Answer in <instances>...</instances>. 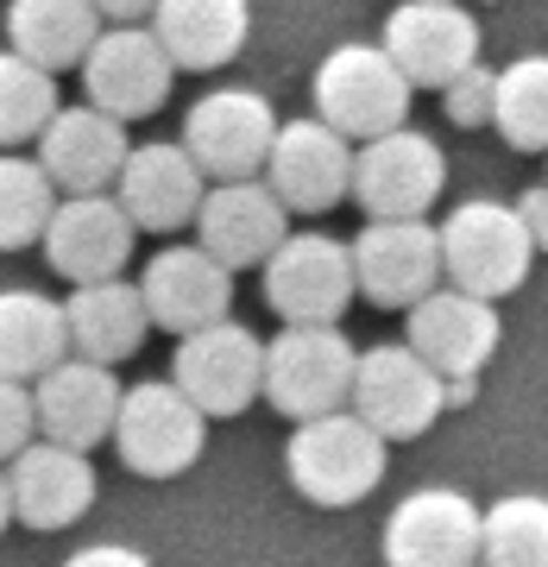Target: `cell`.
I'll return each instance as SVG.
<instances>
[{
	"mask_svg": "<svg viewBox=\"0 0 548 567\" xmlns=\"http://www.w3.org/2000/svg\"><path fill=\"white\" fill-rule=\"evenodd\" d=\"M13 524V492H7V473H0V529Z\"/></svg>",
	"mask_w": 548,
	"mask_h": 567,
	"instance_id": "obj_37",
	"label": "cell"
},
{
	"mask_svg": "<svg viewBox=\"0 0 548 567\" xmlns=\"http://www.w3.org/2000/svg\"><path fill=\"white\" fill-rule=\"evenodd\" d=\"M517 215H524V227H529V240H536V252H548V183L524 189V203H517Z\"/></svg>",
	"mask_w": 548,
	"mask_h": 567,
	"instance_id": "obj_35",
	"label": "cell"
},
{
	"mask_svg": "<svg viewBox=\"0 0 548 567\" xmlns=\"http://www.w3.org/2000/svg\"><path fill=\"white\" fill-rule=\"evenodd\" d=\"M121 379L114 365H95V360H70L51 365L39 385H32V404H39V435L44 442H63L89 454L95 442H114V423H121Z\"/></svg>",
	"mask_w": 548,
	"mask_h": 567,
	"instance_id": "obj_21",
	"label": "cell"
},
{
	"mask_svg": "<svg viewBox=\"0 0 548 567\" xmlns=\"http://www.w3.org/2000/svg\"><path fill=\"white\" fill-rule=\"evenodd\" d=\"M114 447H121V461L139 480H177V473H189L203 461L208 416L170 379H145V385H126V398H121Z\"/></svg>",
	"mask_w": 548,
	"mask_h": 567,
	"instance_id": "obj_8",
	"label": "cell"
},
{
	"mask_svg": "<svg viewBox=\"0 0 548 567\" xmlns=\"http://www.w3.org/2000/svg\"><path fill=\"white\" fill-rule=\"evenodd\" d=\"M353 297H360L353 246L334 234H290L265 259V303L285 328H334Z\"/></svg>",
	"mask_w": 548,
	"mask_h": 567,
	"instance_id": "obj_5",
	"label": "cell"
},
{
	"mask_svg": "<svg viewBox=\"0 0 548 567\" xmlns=\"http://www.w3.org/2000/svg\"><path fill=\"white\" fill-rule=\"evenodd\" d=\"M177 82V63L164 58V44L152 25H107L95 51L82 58V89L89 107H102L114 121H145L158 114L164 95Z\"/></svg>",
	"mask_w": 548,
	"mask_h": 567,
	"instance_id": "obj_13",
	"label": "cell"
},
{
	"mask_svg": "<svg viewBox=\"0 0 548 567\" xmlns=\"http://www.w3.org/2000/svg\"><path fill=\"white\" fill-rule=\"evenodd\" d=\"M70 360L63 303L44 290H0V379H44Z\"/></svg>",
	"mask_w": 548,
	"mask_h": 567,
	"instance_id": "obj_27",
	"label": "cell"
},
{
	"mask_svg": "<svg viewBox=\"0 0 548 567\" xmlns=\"http://www.w3.org/2000/svg\"><path fill=\"white\" fill-rule=\"evenodd\" d=\"M58 76L25 63L20 51H0V152L39 145L44 126L58 121Z\"/></svg>",
	"mask_w": 548,
	"mask_h": 567,
	"instance_id": "obj_30",
	"label": "cell"
},
{
	"mask_svg": "<svg viewBox=\"0 0 548 567\" xmlns=\"http://www.w3.org/2000/svg\"><path fill=\"white\" fill-rule=\"evenodd\" d=\"M107 25L102 13L89 7V0H13L7 7V51H20L25 63H39V70H70L95 51Z\"/></svg>",
	"mask_w": 548,
	"mask_h": 567,
	"instance_id": "obj_26",
	"label": "cell"
},
{
	"mask_svg": "<svg viewBox=\"0 0 548 567\" xmlns=\"http://www.w3.org/2000/svg\"><path fill=\"white\" fill-rule=\"evenodd\" d=\"M63 567H152V555H139V548H126V543H89Z\"/></svg>",
	"mask_w": 548,
	"mask_h": 567,
	"instance_id": "obj_34",
	"label": "cell"
},
{
	"mask_svg": "<svg viewBox=\"0 0 548 567\" xmlns=\"http://www.w3.org/2000/svg\"><path fill=\"white\" fill-rule=\"evenodd\" d=\"M492 102H498V70H486V63H473L461 82L442 89V107L454 126H492Z\"/></svg>",
	"mask_w": 548,
	"mask_h": 567,
	"instance_id": "obj_33",
	"label": "cell"
},
{
	"mask_svg": "<svg viewBox=\"0 0 548 567\" xmlns=\"http://www.w3.org/2000/svg\"><path fill=\"white\" fill-rule=\"evenodd\" d=\"M492 126H498V140L510 152H548V58L542 51H529V58L498 70Z\"/></svg>",
	"mask_w": 548,
	"mask_h": 567,
	"instance_id": "obj_29",
	"label": "cell"
},
{
	"mask_svg": "<svg viewBox=\"0 0 548 567\" xmlns=\"http://www.w3.org/2000/svg\"><path fill=\"white\" fill-rule=\"evenodd\" d=\"M32 442H39V404H32V385L0 379V461H20Z\"/></svg>",
	"mask_w": 548,
	"mask_h": 567,
	"instance_id": "obj_32",
	"label": "cell"
},
{
	"mask_svg": "<svg viewBox=\"0 0 548 567\" xmlns=\"http://www.w3.org/2000/svg\"><path fill=\"white\" fill-rule=\"evenodd\" d=\"M170 385L203 410L208 423L215 416H240L252 398H265V341L252 328H240L234 316L215 328H196L170 353Z\"/></svg>",
	"mask_w": 548,
	"mask_h": 567,
	"instance_id": "obj_10",
	"label": "cell"
},
{
	"mask_svg": "<svg viewBox=\"0 0 548 567\" xmlns=\"http://www.w3.org/2000/svg\"><path fill=\"white\" fill-rule=\"evenodd\" d=\"M353 416L372 423L385 442H416L442 423L447 410V379L416 353L410 341H385V347H365L360 372H353Z\"/></svg>",
	"mask_w": 548,
	"mask_h": 567,
	"instance_id": "obj_6",
	"label": "cell"
},
{
	"mask_svg": "<svg viewBox=\"0 0 548 567\" xmlns=\"http://www.w3.org/2000/svg\"><path fill=\"white\" fill-rule=\"evenodd\" d=\"M486 511L454 486H423L385 517V567H479Z\"/></svg>",
	"mask_w": 548,
	"mask_h": 567,
	"instance_id": "obj_12",
	"label": "cell"
},
{
	"mask_svg": "<svg viewBox=\"0 0 548 567\" xmlns=\"http://www.w3.org/2000/svg\"><path fill=\"white\" fill-rule=\"evenodd\" d=\"M498 334H505L498 303L467 297V290H454V284L428 290L423 303L410 309V322H404V341L442 372L447 385H473V379L486 372V360L498 353Z\"/></svg>",
	"mask_w": 548,
	"mask_h": 567,
	"instance_id": "obj_15",
	"label": "cell"
},
{
	"mask_svg": "<svg viewBox=\"0 0 548 567\" xmlns=\"http://www.w3.org/2000/svg\"><path fill=\"white\" fill-rule=\"evenodd\" d=\"M360 347L341 328H278L265 341V404L290 423H316L353 404Z\"/></svg>",
	"mask_w": 548,
	"mask_h": 567,
	"instance_id": "obj_4",
	"label": "cell"
},
{
	"mask_svg": "<svg viewBox=\"0 0 548 567\" xmlns=\"http://www.w3.org/2000/svg\"><path fill=\"white\" fill-rule=\"evenodd\" d=\"M353 278L360 297L379 309H416L428 290H442V234L428 221H365L353 234Z\"/></svg>",
	"mask_w": 548,
	"mask_h": 567,
	"instance_id": "obj_14",
	"label": "cell"
},
{
	"mask_svg": "<svg viewBox=\"0 0 548 567\" xmlns=\"http://www.w3.org/2000/svg\"><path fill=\"white\" fill-rule=\"evenodd\" d=\"M265 183H271V196L290 215H328L334 203L353 196V145L334 126H322L316 114L285 121L271 158H265Z\"/></svg>",
	"mask_w": 548,
	"mask_h": 567,
	"instance_id": "obj_16",
	"label": "cell"
},
{
	"mask_svg": "<svg viewBox=\"0 0 548 567\" xmlns=\"http://www.w3.org/2000/svg\"><path fill=\"white\" fill-rule=\"evenodd\" d=\"M7 492H13V517L25 529H70L95 505V466H89V454L39 435L20 461H7Z\"/></svg>",
	"mask_w": 548,
	"mask_h": 567,
	"instance_id": "obj_23",
	"label": "cell"
},
{
	"mask_svg": "<svg viewBox=\"0 0 548 567\" xmlns=\"http://www.w3.org/2000/svg\"><path fill=\"white\" fill-rule=\"evenodd\" d=\"M442 189H447V158L416 126L353 145V203L365 208V221H428Z\"/></svg>",
	"mask_w": 548,
	"mask_h": 567,
	"instance_id": "obj_7",
	"label": "cell"
},
{
	"mask_svg": "<svg viewBox=\"0 0 548 567\" xmlns=\"http://www.w3.org/2000/svg\"><path fill=\"white\" fill-rule=\"evenodd\" d=\"M89 7H95L107 25H139V20L158 13V0H89Z\"/></svg>",
	"mask_w": 548,
	"mask_h": 567,
	"instance_id": "obj_36",
	"label": "cell"
},
{
	"mask_svg": "<svg viewBox=\"0 0 548 567\" xmlns=\"http://www.w3.org/2000/svg\"><path fill=\"white\" fill-rule=\"evenodd\" d=\"M152 32L177 70H221L252 39V0H158Z\"/></svg>",
	"mask_w": 548,
	"mask_h": 567,
	"instance_id": "obj_25",
	"label": "cell"
},
{
	"mask_svg": "<svg viewBox=\"0 0 548 567\" xmlns=\"http://www.w3.org/2000/svg\"><path fill=\"white\" fill-rule=\"evenodd\" d=\"M208 196L203 164L183 152V140H145L126 152V171L114 183V203L126 208V221L145 234H177L196 227V208Z\"/></svg>",
	"mask_w": 548,
	"mask_h": 567,
	"instance_id": "obj_18",
	"label": "cell"
},
{
	"mask_svg": "<svg viewBox=\"0 0 548 567\" xmlns=\"http://www.w3.org/2000/svg\"><path fill=\"white\" fill-rule=\"evenodd\" d=\"M290 240V208L271 196L265 177H246V183H208L203 208H196V246L208 259H221L227 271H246L259 265Z\"/></svg>",
	"mask_w": 548,
	"mask_h": 567,
	"instance_id": "obj_17",
	"label": "cell"
},
{
	"mask_svg": "<svg viewBox=\"0 0 548 567\" xmlns=\"http://www.w3.org/2000/svg\"><path fill=\"white\" fill-rule=\"evenodd\" d=\"M385 58L410 89H447L479 63V20L461 0H404L385 20Z\"/></svg>",
	"mask_w": 548,
	"mask_h": 567,
	"instance_id": "obj_11",
	"label": "cell"
},
{
	"mask_svg": "<svg viewBox=\"0 0 548 567\" xmlns=\"http://www.w3.org/2000/svg\"><path fill=\"white\" fill-rule=\"evenodd\" d=\"M63 322H70V353H76V360L121 365L145 347L152 309H145L133 278H107V284H76V290L63 297Z\"/></svg>",
	"mask_w": 548,
	"mask_h": 567,
	"instance_id": "obj_24",
	"label": "cell"
},
{
	"mask_svg": "<svg viewBox=\"0 0 548 567\" xmlns=\"http://www.w3.org/2000/svg\"><path fill=\"white\" fill-rule=\"evenodd\" d=\"M139 297L152 309V328H170V334H196V328H215L227 322V309H234V271L221 259H208L203 246H164L152 252L139 278Z\"/></svg>",
	"mask_w": 548,
	"mask_h": 567,
	"instance_id": "obj_20",
	"label": "cell"
},
{
	"mask_svg": "<svg viewBox=\"0 0 548 567\" xmlns=\"http://www.w3.org/2000/svg\"><path fill=\"white\" fill-rule=\"evenodd\" d=\"M126 152H133L126 121H114V114H102L89 102L58 107V121L44 126V140H39L44 177L58 183L63 196H107L126 171Z\"/></svg>",
	"mask_w": 548,
	"mask_h": 567,
	"instance_id": "obj_22",
	"label": "cell"
},
{
	"mask_svg": "<svg viewBox=\"0 0 548 567\" xmlns=\"http://www.w3.org/2000/svg\"><path fill=\"white\" fill-rule=\"evenodd\" d=\"M479 567H548V498L542 492H510V498L486 505Z\"/></svg>",
	"mask_w": 548,
	"mask_h": 567,
	"instance_id": "obj_31",
	"label": "cell"
},
{
	"mask_svg": "<svg viewBox=\"0 0 548 567\" xmlns=\"http://www.w3.org/2000/svg\"><path fill=\"white\" fill-rule=\"evenodd\" d=\"M278 114L259 89H208L203 102L183 114V152L203 164L215 183L265 177V158L278 145Z\"/></svg>",
	"mask_w": 548,
	"mask_h": 567,
	"instance_id": "obj_9",
	"label": "cell"
},
{
	"mask_svg": "<svg viewBox=\"0 0 548 567\" xmlns=\"http://www.w3.org/2000/svg\"><path fill=\"white\" fill-rule=\"evenodd\" d=\"M133 240H139V227L126 221V208L114 196H63L39 246H44V259H51L58 278L107 284L126 271Z\"/></svg>",
	"mask_w": 548,
	"mask_h": 567,
	"instance_id": "obj_19",
	"label": "cell"
},
{
	"mask_svg": "<svg viewBox=\"0 0 548 567\" xmlns=\"http://www.w3.org/2000/svg\"><path fill=\"white\" fill-rule=\"evenodd\" d=\"M442 234V278L467 297H510L524 290L529 265H536V240H529L517 203H492V196H473V203L447 208Z\"/></svg>",
	"mask_w": 548,
	"mask_h": 567,
	"instance_id": "obj_1",
	"label": "cell"
},
{
	"mask_svg": "<svg viewBox=\"0 0 548 567\" xmlns=\"http://www.w3.org/2000/svg\"><path fill=\"white\" fill-rule=\"evenodd\" d=\"M391 442L372 423H360L353 410H334V416H316V423H297L285 447V473L290 486L303 492L309 505L322 511H347L360 505L365 492L385 480Z\"/></svg>",
	"mask_w": 548,
	"mask_h": 567,
	"instance_id": "obj_3",
	"label": "cell"
},
{
	"mask_svg": "<svg viewBox=\"0 0 548 567\" xmlns=\"http://www.w3.org/2000/svg\"><path fill=\"white\" fill-rule=\"evenodd\" d=\"M316 121L334 126L347 145L385 140L397 126H410V89L404 70L385 58V44H334L316 63Z\"/></svg>",
	"mask_w": 548,
	"mask_h": 567,
	"instance_id": "obj_2",
	"label": "cell"
},
{
	"mask_svg": "<svg viewBox=\"0 0 548 567\" xmlns=\"http://www.w3.org/2000/svg\"><path fill=\"white\" fill-rule=\"evenodd\" d=\"M58 183L44 177L39 158L25 152H0V252H20V246H39L51 215H58Z\"/></svg>",
	"mask_w": 548,
	"mask_h": 567,
	"instance_id": "obj_28",
	"label": "cell"
}]
</instances>
